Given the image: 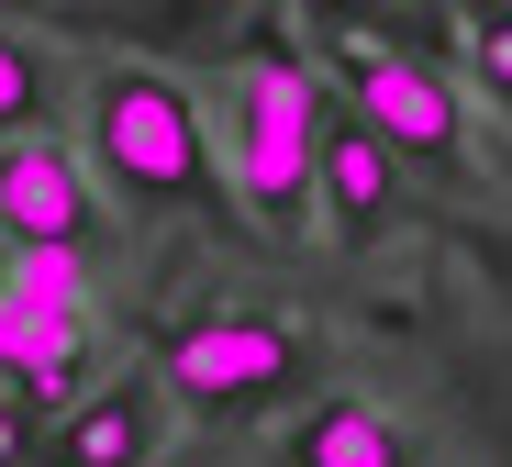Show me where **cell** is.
I'll use <instances>...</instances> for the list:
<instances>
[{
  "mask_svg": "<svg viewBox=\"0 0 512 467\" xmlns=\"http://www.w3.org/2000/svg\"><path fill=\"white\" fill-rule=\"evenodd\" d=\"M0 245H34V256H90L101 245V190H90V167H78V145L56 134H23V145H0Z\"/></svg>",
  "mask_w": 512,
  "mask_h": 467,
  "instance_id": "5b68a950",
  "label": "cell"
},
{
  "mask_svg": "<svg viewBox=\"0 0 512 467\" xmlns=\"http://www.w3.org/2000/svg\"><path fill=\"white\" fill-rule=\"evenodd\" d=\"M0 467H34V412L0 401Z\"/></svg>",
  "mask_w": 512,
  "mask_h": 467,
  "instance_id": "7c38bea8",
  "label": "cell"
},
{
  "mask_svg": "<svg viewBox=\"0 0 512 467\" xmlns=\"http://www.w3.org/2000/svg\"><path fill=\"white\" fill-rule=\"evenodd\" d=\"M167 390L145 379V367H123V379H101V390H78L67 401V423L34 445V467H156V445H167Z\"/></svg>",
  "mask_w": 512,
  "mask_h": 467,
  "instance_id": "52a82bcc",
  "label": "cell"
},
{
  "mask_svg": "<svg viewBox=\"0 0 512 467\" xmlns=\"http://www.w3.org/2000/svg\"><path fill=\"white\" fill-rule=\"evenodd\" d=\"M312 367L323 345L290 323V312H201L156 345L145 379L167 390V412H190V423H256L268 401L312 390Z\"/></svg>",
  "mask_w": 512,
  "mask_h": 467,
  "instance_id": "277c9868",
  "label": "cell"
},
{
  "mask_svg": "<svg viewBox=\"0 0 512 467\" xmlns=\"http://www.w3.org/2000/svg\"><path fill=\"white\" fill-rule=\"evenodd\" d=\"M78 167H90V190H112L134 212H179V201H212L223 145L179 67H101L90 123H78Z\"/></svg>",
  "mask_w": 512,
  "mask_h": 467,
  "instance_id": "6da1fadb",
  "label": "cell"
},
{
  "mask_svg": "<svg viewBox=\"0 0 512 467\" xmlns=\"http://www.w3.org/2000/svg\"><path fill=\"white\" fill-rule=\"evenodd\" d=\"M23 134H56V56L0 23V145H23Z\"/></svg>",
  "mask_w": 512,
  "mask_h": 467,
  "instance_id": "9c48e42d",
  "label": "cell"
},
{
  "mask_svg": "<svg viewBox=\"0 0 512 467\" xmlns=\"http://www.w3.org/2000/svg\"><path fill=\"white\" fill-rule=\"evenodd\" d=\"M334 112H357L401 178H446V190L479 178V134H468L457 78L390 34H334Z\"/></svg>",
  "mask_w": 512,
  "mask_h": 467,
  "instance_id": "3957f363",
  "label": "cell"
},
{
  "mask_svg": "<svg viewBox=\"0 0 512 467\" xmlns=\"http://www.w3.org/2000/svg\"><path fill=\"white\" fill-rule=\"evenodd\" d=\"M0 290H12V245H0Z\"/></svg>",
  "mask_w": 512,
  "mask_h": 467,
  "instance_id": "4fadbf2b",
  "label": "cell"
},
{
  "mask_svg": "<svg viewBox=\"0 0 512 467\" xmlns=\"http://www.w3.org/2000/svg\"><path fill=\"white\" fill-rule=\"evenodd\" d=\"M312 134H323V78L279 34L234 67L223 101V190L256 212V234H301L312 223Z\"/></svg>",
  "mask_w": 512,
  "mask_h": 467,
  "instance_id": "7a4b0ae2",
  "label": "cell"
},
{
  "mask_svg": "<svg viewBox=\"0 0 512 467\" xmlns=\"http://www.w3.org/2000/svg\"><path fill=\"white\" fill-rule=\"evenodd\" d=\"M312 212L334 245H379L401 212V167L379 156V134L357 112H334V89H323V134H312Z\"/></svg>",
  "mask_w": 512,
  "mask_h": 467,
  "instance_id": "8992f818",
  "label": "cell"
},
{
  "mask_svg": "<svg viewBox=\"0 0 512 467\" xmlns=\"http://www.w3.org/2000/svg\"><path fill=\"white\" fill-rule=\"evenodd\" d=\"M279 467H423V445H412V434H401L379 401H357V390H323V401L290 423Z\"/></svg>",
  "mask_w": 512,
  "mask_h": 467,
  "instance_id": "ba28073f",
  "label": "cell"
},
{
  "mask_svg": "<svg viewBox=\"0 0 512 467\" xmlns=\"http://www.w3.org/2000/svg\"><path fill=\"white\" fill-rule=\"evenodd\" d=\"M12 301H45V312H90V256H12Z\"/></svg>",
  "mask_w": 512,
  "mask_h": 467,
  "instance_id": "30bf717a",
  "label": "cell"
},
{
  "mask_svg": "<svg viewBox=\"0 0 512 467\" xmlns=\"http://www.w3.org/2000/svg\"><path fill=\"white\" fill-rule=\"evenodd\" d=\"M457 45H468V78L512 112V12H468V23H457Z\"/></svg>",
  "mask_w": 512,
  "mask_h": 467,
  "instance_id": "8fae6325",
  "label": "cell"
}]
</instances>
